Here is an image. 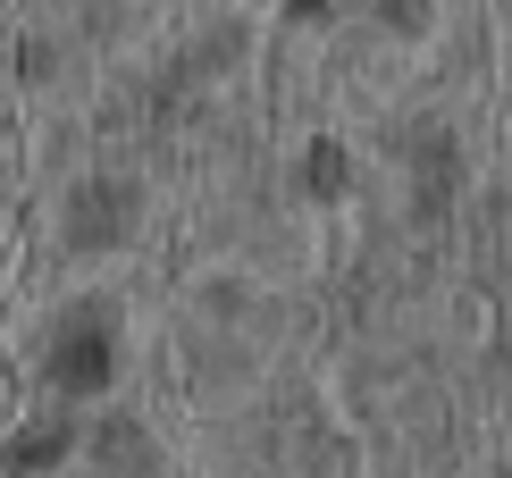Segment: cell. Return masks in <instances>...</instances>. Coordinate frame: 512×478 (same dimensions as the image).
Segmentation results:
<instances>
[{"instance_id":"6da1fadb","label":"cell","mask_w":512,"mask_h":478,"mask_svg":"<svg viewBox=\"0 0 512 478\" xmlns=\"http://www.w3.org/2000/svg\"><path fill=\"white\" fill-rule=\"evenodd\" d=\"M51 378L68 386V395H93V386L110 378V328H101V319H68V328L51 336Z\"/></svg>"},{"instance_id":"7a4b0ae2","label":"cell","mask_w":512,"mask_h":478,"mask_svg":"<svg viewBox=\"0 0 512 478\" xmlns=\"http://www.w3.org/2000/svg\"><path fill=\"white\" fill-rule=\"evenodd\" d=\"M135 227V185H84L68 202V235L76 244H118Z\"/></svg>"},{"instance_id":"3957f363","label":"cell","mask_w":512,"mask_h":478,"mask_svg":"<svg viewBox=\"0 0 512 478\" xmlns=\"http://www.w3.org/2000/svg\"><path fill=\"white\" fill-rule=\"evenodd\" d=\"M59 453H68V428H59V420H34L26 437L9 445V470H42V462H59Z\"/></svg>"},{"instance_id":"277c9868","label":"cell","mask_w":512,"mask_h":478,"mask_svg":"<svg viewBox=\"0 0 512 478\" xmlns=\"http://www.w3.org/2000/svg\"><path fill=\"white\" fill-rule=\"evenodd\" d=\"M378 17H387V26H403V34H420L429 26V0H370Z\"/></svg>"},{"instance_id":"5b68a950","label":"cell","mask_w":512,"mask_h":478,"mask_svg":"<svg viewBox=\"0 0 512 478\" xmlns=\"http://www.w3.org/2000/svg\"><path fill=\"white\" fill-rule=\"evenodd\" d=\"M311 185H319V193H336V185H345V160H336V151H328V143H319V151H311Z\"/></svg>"},{"instance_id":"8992f818","label":"cell","mask_w":512,"mask_h":478,"mask_svg":"<svg viewBox=\"0 0 512 478\" xmlns=\"http://www.w3.org/2000/svg\"><path fill=\"white\" fill-rule=\"evenodd\" d=\"M504 478H512V470H504Z\"/></svg>"}]
</instances>
